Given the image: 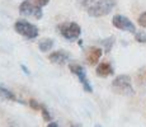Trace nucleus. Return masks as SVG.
<instances>
[{"label":"nucleus","instance_id":"obj_17","mask_svg":"<svg viewBox=\"0 0 146 127\" xmlns=\"http://www.w3.org/2000/svg\"><path fill=\"white\" fill-rule=\"evenodd\" d=\"M137 23L140 24V27L146 28V12H144L142 14H140L139 19H137Z\"/></svg>","mask_w":146,"mask_h":127},{"label":"nucleus","instance_id":"obj_21","mask_svg":"<svg viewBox=\"0 0 146 127\" xmlns=\"http://www.w3.org/2000/svg\"><path fill=\"white\" fill-rule=\"evenodd\" d=\"M70 127H83V126H81V125H79V123L71 122V123H70Z\"/></svg>","mask_w":146,"mask_h":127},{"label":"nucleus","instance_id":"obj_8","mask_svg":"<svg viewBox=\"0 0 146 127\" xmlns=\"http://www.w3.org/2000/svg\"><path fill=\"white\" fill-rule=\"evenodd\" d=\"M70 59V53L66 52L65 50H58V51H53L52 53L48 55V60L52 64L56 65H64L67 63V60Z\"/></svg>","mask_w":146,"mask_h":127},{"label":"nucleus","instance_id":"obj_3","mask_svg":"<svg viewBox=\"0 0 146 127\" xmlns=\"http://www.w3.org/2000/svg\"><path fill=\"white\" fill-rule=\"evenodd\" d=\"M14 29H15L17 33H19L21 36H23L28 39H35L38 37V28L35 24L29 23L27 21H23V19H19L14 23Z\"/></svg>","mask_w":146,"mask_h":127},{"label":"nucleus","instance_id":"obj_19","mask_svg":"<svg viewBox=\"0 0 146 127\" xmlns=\"http://www.w3.org/2000/svg\"><path fill=\"white\" fill-rule=\"evenodd\" d=\"M33 1H35V4L37 5V7L42 8V7H46V5L50 3V0H33Z\"/></svg>","mask_w":146,"mask_h":127},{"label":"nucleus","instance_id":"obj_18","mask_svg":"<svg viewBox=\"0 0 146 127\" xmlns=\"http://www.w3.org/2000/svg\"><path fill=\"white\" fill-rule=\"evenodd\" d=\"M76 1H78V4L81 5L83 8H86V9H88V7L92 4L93 0H76Z\"/></svg>","mask_w":146,"mask_h":127},{"label":"nucleus","instance_id":"obj_10","mask_svg":"<svg viewBox=\"0 0 146 127\" xmlns=\"http://www.w3.org/2000/svg\"><path fill=\"white\" fill-rule=\"evenodd\" d=\"M95 74L100 78H107V76L113 74V67L111 66L108 63H102L97 66L95 69Z\"/></svg>","mask_w":146,"mask_h":127},{"label":"nucleus","instance_id":"obj_20","mask_svg":"<svg viewBox=\"0 0 146 127\" xmlns=\"http://www.w3.org/2000/svg\"><path fill=\"white\" fill-rule=\"evenodd\" d=\"M47 127H58V123L57 122H53V121H52V122H50L48 125H47Z\"/></svg>","mask_w":146,"mask_h":127},{"label":"nucleus","instance_id":"obj_16","mask_svg":"<svg viewBox=\"0 0 146 127\" xmlns=\"http://www.w3.org/2000/svg\"><path fill=\"white\" fill-rule=\"evenodd\" d=\"M28 104H29V107L32 109H35V111H41V107L42 104L38 103L36 99H29V102H28Z\"/></svg>","mask_w":146,"mask_h":127},{"label":"nucleus","instance_id":"obj_23","mask_svg":"<svg viewBox=\"0 0 146 127\" xmlns=\"http://www.w3.org/2000/svg\"><path fill=\"white\" fill-rule=\"evenodd\" d=\"M95 127H102V126H99V125H97V126H95Z\"/></svg>","mask_w":146,"mask_h":127},{"label":"nucleus","instance_id":"obj_13","mask_svg":"<svg viewBox=\"0 0 146 127\" xmlns=\"http://www.w3.org/2000/svg\"><path fill=\"white\" fill-rule=\"evenodd\" d=\"M41 113H42V118H43L46 122H52V116L51 113L48 112V109L46 108V106L44 104H42V107H41Z\"/></svg>","mask_w":146,"mask_h":127},{"label":"nucleus","instance_id":"obj_24","mask_svg":"<svg viewBox=\"0 0 146 127\" xmlns=\"http://www.w3.org/2000/svg\"><path fill=\"white\" fill-rule=\"evenodd\" d=\"M12 127H15V126H12Z\"/></svg>","mask_w":146,"mask_h":127},{"label":"nucleus","instance_id":"obj_5","mask_svg":"<svg viewBox=\"0 0 146 127\" xmlns=\"http://www.w3.org/2000/svg\"><path fill=\"white\" fill-rule=\"evenodd\" d=\"M69 69H70V71H71L72 74L79 79V81L81 83V85H83V88H84V90H85L86 93L93 92V86H92L90 83H89V79H88V76H86V71H85V69H84L81 65H79V64H70Z\"/></svg>","mask_w":146,"mask_h":127},{"label":"nucleus","instance_id":"obj_14","mask_svg":"<svg viewBox=\"0 0 146 127\" xmlns=\"http://www.w3.org/2000/svg\"><path fill=\"white\" fill-rule=\"evenodd\" d=\"M100 42H102V45L104 46L106 52H109V51H111V49H112V46H113V43H114V37L103 39V41H100Z\"/></svg>","mask_w":146,"mask_h":127},{"label":"nucleus","instance_id":"obj_9","mask_svg":"<svg viewBox=\"0 0 146 127\" xmlns=\"http://www.w3.org/2000/svg\"><path fill=\"white\" fill-rule=\"evenodd\" d=\"M102 55H103V50L100 47L92 46L86 51V61H88L89 65H95L99 61V59L102 57Z\"/></svg>","mask_w":146,"mask_h":127},{"label":"nucleus","instance_id":"obj_11","mask_svg":"<svg viewBox=\"0 0 146 127\" xmlns=\"http://www.w3.org/2000/svg\"><path fill=\"white\" fill-rule=\"evenodd\" d=\"M0 98H3V99H5V100H12V102L17 100L15 94L3 85H0Z\"/></svg>","mask_w":146,"mask_h":127},{"label":"nucleus","instance_id":"obj_22","mask_svg":"<svg viewBox=\"0 0 146 127\" xmlns=\"http://www.w3.org/2000/svg\"><path fill=\"white\" fill-rule=\"evenodd\" d=\"M22 69H23V70H24V72H26V74H29V70H28V69H27V67H26V66H24V65H22Z\"/></svg>","mask_w":146,"mask_h":127},{"label":"nucleus","instance_id":"obj_2","mask_svg":"<svg viewBox=\"0 0 146 127\" xmlns=\"http://www.w3.org/2000/svg\"><path fill=\"white\" fill-rule=\"evenodd\" d=\"M112 89L114 93L121 95H133V88L131 84V78L128 75H118L112 81Z\"/></svg>","mask_w":146,"mask_h":127},{"label":"nucleus","instance_id":"obj_12","mask_svg":"<svg viewBox=\"0 0 146 127\" xmlns=\"http://www.w3.org/2000/svg\"><path fill=\"white\" fill-rule=\"evenodd\" d=\"M38 47H40V50L42 52H47V51H50L53 47V39L51 38H44L40 41V43H38Z\"/></svg>","mask_w":146,"mask_h":127},{"label":"nucleus","instance_id":"obj_4","mask_svg":"<svg viewBox=\"0 0 146 127\" xmlns=\"http://www.w3.org/2000/svg\"><path fill=\"white\" fill-rule=\"evenodd\" d=\"M58 31H60L61 36H62L67 41H74L78 39L81 35V28L80 25L75 22H65V23L58 25Z\"/></svg>","mask_w":146,"mask_h":127},{"label":"nucleus","instance_id":"obj_15","mask_svg":"<svg viewBox=\"0 0 146 127\" xmlns=\"http://www.w3.org/2000/svg\"><path fill=\"white\" fill-rule=\"evenodd\" d=\"M135 39H136L139 43H146V32H144V31L136 32L135 33Z\"/></svg>","mask_w":146,"mask_h":127},{"label":"nucleus","instance_id":"obj_6","mask_svg":"<svg viewBox=\"0 0 146 127\" xmlns=\"http://www.w3.org/2000/svg\"><path fill=\"white\" fill-rule=\"evenodd\" d=\"M19 14L23 17H35L36 19H41L43 17V12H42V8L37 7L36 4L28 1H23L21 5H19Z\"/></svg>","mask_w":146,"mask_h":127},{"label":"nucleus","instance_id":"obj_1","mask_svg":"<svg viewBox=\"0 0 146 127\" xmlns=\"http://www.w3.org/2000/svg\"><path fill=\"white\" fill-rule=\"evenodd\" d=\"M114 7H116V0H93L86 12L90 17L99 18L109 14Z\"/></svg>","mask_w":146,"mask_h":127},{"label":"nucleus","instance_id":"obj_7","mask_svg":"<svg viewBox=\"0 0 146 127\" xmlns=\"http://www.w3.org/2000/svg\"><path fill=\"white\" fill-rule=\"evenodd\" d=\"M112 23L117 28V29L125 31V32H130V33H136V27L127 17L122 15V14H116L112 18Z\"/></svg>","mask_w":146,"mask_h":127}]
</instances>
